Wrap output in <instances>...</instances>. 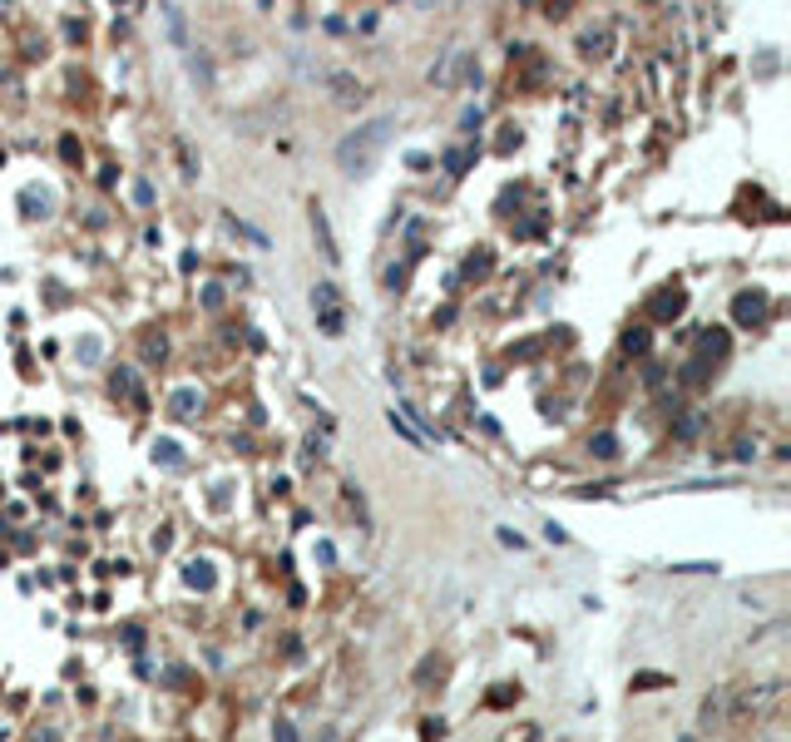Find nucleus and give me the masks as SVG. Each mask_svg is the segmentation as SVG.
Segmentation results:
<instances>
[{"label":"nucleus","instance_id":"obj_6","mask_svg":"<svg viewBox=\"0 0 791 742\" xmlns=\"http://www.w3.org/2000/svg\"><path fill=\"white\" fill-rule=\"evenodd\" d=\"M762 312H767V302H762V297H742V302H737V317H742V322H757Z\"/></svg>","mask_w":791,"mask_h":742},{"label":"nucleus","instance_id":"obj_5","mask_svg":"<svg viewBox=\"0 0 791 742\" xmlns=\"http://www.w3.org/2000/svg\"><path fill=\"white\" fill-rule=\"evenodd\" d=\"M331 90H336V100H361V85L351 75H331Z\"/></svg>","mask_w":791,"mask_h":742},{"label":"nucleus","instance_id":"obj_1","mask_svg":"<svg viewBox=\"0 0 791 742\" xmlns=\"http://www.w3.org/2000/svg\"><path fill=\"white\" fill-rule=\"evenodd\" d=\"M391 129H396L391 114H376V119H366L361 129H351V134L336 144V164H341V174H351V179L371 174V164L381 159V149H386Z\"/></svg>","mask_w":791,"mask_h":742},{"label":"nucleus","instance_id":"obj_3","mask_svg":"<svg viewBox=\"0 0 791 742\" xmlns=\"http://www.w3.org/2000/svg\"><path fill=\"white\" fill-rule=\"evenodd\" d=\"M312 233H317V248H322V258L327 263H336L341 253H336V238H331V223H327V213L312 208Z\"/></svg>","mask_w":791,"mask_h":742},{"label":"nucleus","instance_id":"obj_4","mask_svg":"<svg viewBox=\"0 0 791 742\" xmlns=\"http://www.w3.org/2000/svg\"><path fill=\"white\" fill-rule=\"evenodd\" d=\"M386 421H391V430H400V435H405V440H410V445H425V430H420V425L410 421V416H405V411H391V416H386Z\"/></svg>","mask_w":791,"mask_h":742},{"label":"nucleus","instance_id":"obj_9","mask_svg":"<svg viewBox=\"0 0 791 742\" xmlns=\"http://www.w3.org/2000/svg\"><path fill=\"white\" fill-rule=\"evenodd\" d=\"M179 164H184V174H189V179L198 174V169H193V154H189V144H179Z\"/></svg>","mask_w":791,"mask_h":742},{"label":"nucleus","instance_id":"obj_2","mask_svg":"<svg viewBox=\"0 0 791 742\" xmlns=\"http://www.w3.org/2000/svg\"><path fill=\"white\" fill-rule=\"evenodd\" d=\"M312 312H317V327H322L327 336H341V332H346V312H341V297H336L331 282L312 287Z\"/></svg>","mask_w":791,"mask_h":742},{"label":"nucleus","instance_id":"obj_7","mask_svg":"<svg viewBox=\"0 0 791 742\" xmlns=\"http://www.w3.org/2000/svg\"><path fill=\"white\" fill-rule=\"evenodd\" d=\"M678 307H683V297H678V292H673V297H658V302H653V312H658V317H673Z\"/></svg>","mask_w":791,"mask_h":742},{"label":"nucleus","instance_id":"obj_8","mask_svg":"<svg viewBox=\"0 0 791 742\" xmlns=\"http://www.w3.org/2000/svg\"><path fill=\"white\" fill-rule=\"evenodd\" d=\"M445 169H450V174H460V169H470V154H450V159H445Z\"/></svg>","mask_w":791,"mask_h":742}]
</instances>
